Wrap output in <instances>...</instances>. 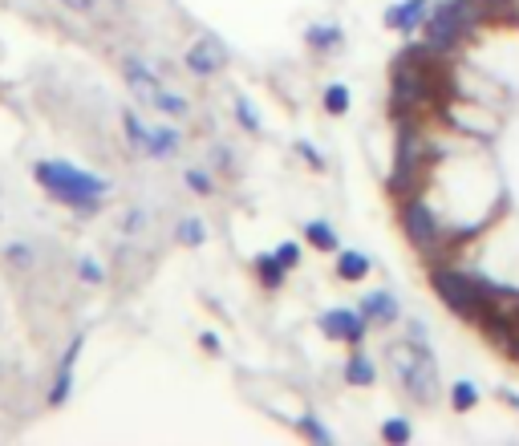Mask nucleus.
I'll return each mask as SVG.
<instances>
[{
  "label": "nucleus",
  "mask_w": 519,
  "mask_h": 446,
  "mask_svg": "<svg viewBox=\"0 0 519 446\" xmlns=\"http://www.w3.org/2000/svg\"><path fill=\"white\" fill-rule=\"evenodd\" d=\"M155 110H163L167 118H183L191 105H187V97L183 94H171V89H159L155 94Z\"/></svg>",
  "instance_id": "393cba45"
},
{
  "label": "nucleus",
  "mask_w": 519,
  "mask_h": 446,
  "mask_svg": "<svg viewBox=\"0 0 519 446\" xmlns=\"http://www.w3.org/2000/svg\"><path fill=\"white\" fill-rule=\"evenodd\" d=\"M122 228H126V231H138V228H142V211H138V207L126 211V223H122Z\"/></svg>",
  "instance_id": "2f4dec72"
},
{
  "label": "nucleus",
  "mask_w": 519,
  "mask_h": 446,
  "mask_svg": "<svg viewBox=\"0 0 519 446\" xmlns=\"http://www.w3.org/2000/svg\"><path fill=\"white\" fill-rule=\"evenodd\" d=\"M361 313L370 316V321H378V324H394L398 316H402V305H398L394 292L373 289V292H365V297H361Z\"/></svg>",
  "instance_id": "9b49d317"
},
{
  "label": "nucleus",
  "mask_w": 519,
  "mask_h": 446,
  "mask_svg": "<svg viewBox=\"0 0 519 446\" xmlns=\"http://www.w3.org/2000/svg\"><path fill=\"white\" fill-rule=\"evenodd\" d=\"M284 276H289V268L276 260V252H260V256H255V281L264 284V289H280Z\"/></svg>",
  "instance_id": "2eb2a0df"
},
{
  "label": "nucleus",
  "mask_w": 519,
  "mask_h": 446,
  "mask_svg": "<svg viewBox=\"0 0 519 446\" xmlns=\"http://www.w3.org/2000/svg\"><path fill=\"white\" fill-rule=\"evenodd\" d=\"M305 240H308V248H317V252H337V248H341L337 231L329 228L325 219H305Z\"/></svg>",
  "instance_id": "dca6fc26"
},
{
  "label": "nucleus",
  "mask_w": 519,
  "mask_h": 446,
  "mask_svg": "<svg viewBox=\"0 0 519 446\" xmlns=\"http://www.w3.org/2000/svg\"><path fill=\"white\" fill-rule=\"evenodd\" d=\"M297 155L305 158V163L313 166V171H325V158H321V150L313 147V142H305V139H300V142H297Z\"/></svg>",
  "instance_id": "c85d7f7f"
},
{
  "label": "nucleus",
  "mask_w": 519,
  "mask_h": 446,
  "mask_svg": "<svg viewBox=\"0 0 519 446\" xmlns=\"http://www.w3.org/2000/svg\"><path fill=\"white\" fill-rule=\"evenodd\" d=\"M402 231L418 252H431V248H439V240H442L439 215H434L431 203H423V199H410L402 207Z\"/></svg>",
  "instance_id": "39448f33"
},
{
  "label": "nucleus",
  "mask_w": 519,
  "mask_h": 446,
  "mask_svg": "<svg viewBox=\"0 0 519 446\" xmlns=\"http://www.w3.org/2000/svg\"><path fill=\"white\" fill-rule=\"evenodd\" d=\"M33 179L49 199L65 203L73 211H97V203L106 199V191H110V179L94 175L86 166L62 163V158H41L33 166Z\"/></svg>",
  "instance_id": "f257e3e1"
},
{
  "label": "nucleus",
  "mask_w": 519,
  "mask_h": 446,
  "mask_svg": "<svg viewBox=\"0 0 519 446\" xmlns=\"http://www.w3.org/2000/svg\"><path fill=\"white\" fill-rule=\"evenodd\" d=\"M4 252H9V260L21 264V268H29V264H33V248H29V244H9Z\"/></svg>",
  "instance_id": "c756f323"
},
{
  "label": "nucleus",
  "mask_w": 519,
  "mask_h": 446,
  "mask_svg": "<svg viewBox=\"0 0 519 446\" xmlns=\"http://www.w3.org/2000/svg\"><path fill=\"white\" fill-rule=\"evenodd\" d=\"M78 276L86 284H106V268H102L94 256H78Z\"/></svg>",
  "instance_id": "a878e982"
},
{
  "label": "nucleus",
  "mask_w": 519,
  "mask_h": 446,
  "mask_svg": "<svg viewBox=\"0 0 519 446\" xmlns=\"http://www.w3.org/2000/svg\"><path fill=\"white\" fill-rule=\"evenodd\" d=\"M122 73H126V81H130V89H134V97H138V102H150L155 105V94H159L163 89V81H159V73L150 70L146 62H142V57H122Z\"/></svg>",
  "instance_id": "1a4fd4ad"
},
{
  "label": "nucleus",
  "mask_w": 519,
  "mask_h": 446,
  "mask_svg": "<svg viewBox=\"0 0 519 446\" xmlns=\"http://www.w3.org/2000/svg\"><path fill=\"white\" fill-rule=\"evenodd\" d=\"M187 187H191L199 199H207V195L215 191V179L207 175V171H199V166H191V171H187Z\"/></svg>",
  "instance_id": "bb28decb"
},
{
  "label": "nucleus",
  "mask_w": 519,
  "mask_h": 446,
  "mask_svg": "<svg viewBox=\"0 0 519 446\" xmlns=\"http://www.w3.org/2000/svg\"><path fill=\"white\" fill-rule=\"evenodd\" d=\"M231 110H236V122L244 126L247 134H260V110H255V102H252V97L236 94V97H231Z\"/></svg>",
  "instance_id": "412c9836"
},
{
  "label": "nucleus",
  "mask_w": 519,
  "mask_h": 446,
  "mask_svg": "<svg viewBox=\"0 0 519 446\" xmlns=\"http://www.w3.org/2000/svg\"><path fill=\"white\" fill-rule=\"evenodd\" d=\"M450 406H455L458 414H471L479 406V385L471 382V377H458V382L450 385Z\"/></svg>",
  "instance_id": "aec40b11"
},
{
  "label": "nucleus",
  "mask_w": 519,
  "mask_h": 446,
  "mask_svg": "<svg viewBox=\"0 0 519 446\" xmlns=\"http://www.w3.org/2000/svg\"><path fill=\"white\" fill-rule=\"evenodd\" d=\"M426 17H431V0H398V4L386 9V29L414 33L418 25H426Z\"/></svg>",
  "instance_id": "9d476101"
},
{
  "label": "nucleus",
  "mask_w": 519,
  "mask_h": 446,
  "mask_svg": "<svg viewBox=\"0 0 519 446\" xmlns=\"http://www.w3.org/2000/svg\"><path fill=\"white\" fill-rule=\"evenodd\" d=\"M183 65L195 78H212V73H220L223 65H228V49H223L215 37H199V41L183 53Z\"/></svg>",
  "instance_id": "0eeeda50"
},
{
  "label": "nucleus",
  "mask_w": 519,
  "mask_h": 446,
  "mask_svg": "<svg viewBox=\"0 0 519 446\" xmlns=\"http://www.w3.org/2000/svg\"><path fill=\"white\" fill-rule=\"evenodd\" d=\"M297 430H300V434H305V438H313V442H321V446H329V442H333V430H329L325 422L317 418V414H305V418L297 422Z\"/></svg>",
  "instance_id": "b1692460"
},
{
  "label": "nucleus",
  "mask_w": 519,
  "mask_h": 446,
  "mask_svg": "<svg viewBox=\"0 0 519 446\" xmlns=\"http://www.w3.org/2000/svg\"><path fill=\"white\" fill-rule=\"evenodd\" d=\"M305 41H308V45H313V49L329 53V49H337V45H341V41H345V29H341V25H308Z\"/></svg>",
  "instance_id": "6ab92c4d"
},
{
  "label": "nucleus",
  "mask_w": 519,
  "mask_h": 446,
  "mask_svg": "<svg viewBox=\"0 0 519 446\" xmlns=\"http://www.w3.org/2000/svg\"><path fill=\"white\" fill-rule=\"evenodd\" d=\"M386 366L418 406H431L439 398V361H434L426 337H406V341L386 345Z\"/></svg>",
  "instance_id": "f03ea898"
},
{
  "label": "nucleus",
  "mask_w": 519,
  "mask_h": 446,
  "mask_svg": "<svg viewBox=\"0 0 519 446\" xmlns=\"http://www.w3.org/2000/svg\"><path fill=\"white\" fill-rule=\"evenodd\" d=\"M431 289L450 313H458L463 321H483L487 308L495 305L499 297H507L503 284H491V281H479V276H466V272H455V268H439L431 276Z\"/></svg>",
  "instance_id": "7ed1b4c3"
},
{
  "label": "nucleus",
  "mask_w": 519,
  "mask_h": 446,
  "mask_svg": "<svg viewBox=\"0 0 519 446\" xmlns=\"http://www.w3.org/2000/svg\"><path fill=\"white\" fill-rule=\"evenodd\" d=\"M475 25V0H439L426 17V45L434 53H450Z\"/></svg>",
  "instance_id": "20e7f679"
},
{
  "label": "nucleus",
  "mask_w": 519,
  "mask_h": 446,
  "mask_svg": "<svg viewBox=\"0 0 519 446\" xmlns=\"http://www.w3.org/2000/svg\"><path fill=\"white\" fill-rule=\"evenodd\" d=\"M345 382H349L353 390H370V385L378 382V366H373L370 353H361V349L349 353V361H345Z\"/></svg>",
  "instance_id": "f8f14e48"
},
{
  "label": "nucleus",
  "mask_w": 519,
  "mask_h": 446,
  "mask_svg": "<svg viewBox=\"0 0 519 446\" xmlns=\"http://www.w3.org/2000/svg\"><path fill=\"white\" fill-rule=\"evenodd\" d=\"M511 353H515V361H519V337H515V341H511Z\"/></svg>",
  "instance_id": "f704fd0d"
},
{
  "label": "nucleus",
  "mask_w": 519,
  "mask_h": 446,
  "mask_svg": "<svg viewBox=\"0 0 519 446\" xmlns=\"http://www.w3.org/2000/svg\"><path fill=\"white\" fill-rule=\"evenodd\" d=\"M199 345H203V349H207V353H220V337H215V332H203V337H199Z\"/></svg>",
  "instance_id": "473e14b6"
},
{
  "label": "nucleus",
  "mask_w": 519,
  "mask_h": 446,
  "mask_svg": "<svg viewBox=\"0 0 519 446\" xmlns=\"http://www.w3.org/2000/svg\"><path fill=\"white\" fill-rule=\"evenodd\" d=\"M175 240L183 248H203V244H207V223H203L199 215H183L175 223Z\"/></svg>",
  "instance_id": "f3484780"
},
{
  "label": "nucleus",
  "mask_w": 519,
  "mask_h": 446,
  "mask_svg": "<svg viewBox=\"0 0 519 446\" xmlns=\"http://www.w3.org/2000/svg\"><path fill=\"white\" fill-rule=\"evenodd\" d=\"M321 105H325V114H333V118L349 114V105H353L349 86H345V81H333V86H325V94H321Z\"/></svg>",
  "instance_id": "a211bd4d"
},
{
  "label": "nucleus",
  "mask_w": 519,
  "mask_h": 446,
  "mask_svg": "<svg viewBox=\"0 0 519 446\" xmlns=\"http://www.w3.org/2000/svg\"><path fill=\"white\" fill-rule=\"evenodd\" d=\"M370 272H373V260L365 252H353V248H341V252H337V276H341L345 284L365 281Z\"/></svg>",
  "instance_id": "ddd939ff"
},
{
  "label": "nucleus",
  "mask_w": 519,
  "mask_h": 446,
  "mask_svg": "<svg viewBox=\"0 0 519 446\" xmlns=\"http://www.w3.org/2000/svg\"><path fill=\"white\" fill-rule=\"evenodd\" d=\"M276 260H280L284 268H297V264H300V244H297V240H284V244L276 248Z\"/></svg>",
  "instance_id": "cd10ccee"
},
{
  "label": "nucleus",
  "mask_w": 519,
  "mask_h": 446,
  "mask_svg": "<svg viewBox=\"0 0 519 446\" xmlns=\"http://www.w3.org/2000/svg\"><path fill=\"white\" fill-rule=\"evenodd\" d=\"M81 349H86V332H78V337L65 345L62 361H57V377H54V385H49V406H65V402H70V394H73V374H78Z\"/></svg>",
  "instance_id": "6e6552de"
},
{
  "label": "nucleus",
  "mask_w": 519,
  "mask_h": 446,
  "mask_svg": "<svg viewBox=\"0 0 519 446\" xmlns=\"http://www.w3.org/2000/svg\"><path fill=\"white\" fill-rule=\"evenodd\" d=\"M487 4H511V0H487Z\"/></svg>",
  "instance_id": "c9c22d12"
},
{
  "label": "nucleus",
  "mask_w": 519,
  "mask_h": 446,
  "mask_svg": "<svg viewBox=\"0 0 519 446\" xmlns=\"http://www.w3.org/2000/svg\"><path fill=\"white\" fill-rule=\"evenodd\" d=\"M503 398H507V402H515V406H519V394H511V390H507V394H503Z\"/></svg>",
  "instance_id": "72a5a7b5"
},
{
  "label": "nucleus",
  "mask_w": 519,
  "mask_h": 446,
  "mask_svg": "<svg viewBox=\"0 0 519 446\" xmlns=\"http://www.w3.org/2000/svg\"><path fill=\"white\" fill-rule=\"evenodd\" d=\"M317 329L325 332L329 341H345V345H361L365 332H370V316L361 308H325L317 316Z\"/></svg>",
  "instance_id": "423d86ee"
},
{
  "label": "nucleus",
  "mask_w": 519,
  "mask_h": 446,
  "mask_svg": "<svg viewBox=\"0 0 519 446\" xmlns=\"http://www.w3.org/2000/svg\"><path fill=\"white\" fill-rule=\"evenodd\" d=\"M57 4H65V9H73V13H94L97 9V0H57Z\"/></svg>",
  "instance_id": "7c9ffc66"
},
{
  "label": "nucleus",
  "mask_w": 519,
  "mask_h": 446,
  "mask_svg": "<svg viewBox=\"0 0 519 446\" xmlns=\"http://www.w3.org/2000/svg\"><path fill=\"white\" fill-rule=\"evenodd\" d=\"M410 438H414L410 418H386V422H381V442H389V446H406Z\"/></svg>",
  "instance_id": "4be33fe9"
},
{
  "label": "nucleus",
  "mask_w": 519,
  "mask_h": 446,
  "mask_svg": "<svg viewBox=\"0 0 519 446\" xmlns=\"http://www.w3.org/2000/svg\"><path fill=\"white\" fill-rule=\"evenodd\" d=\"M122 130H126V139H130V147H146V139H150V126L142 122L134 110H122Z\"/></svg>",
  "instance_id": "5701e85b"
},
{
  "label": "nucleus",
  "mask_w": 519,
  "mask_h": 446,
  "mask_svg": "<svg viewBox=\"0 0 519 446\" xmlns=\"http://www.w3.org/2000/svg\"><path fill=\"white\" fill-rule=\"evenodd\" d=\"M142 150H146L150 158H171L179 150V130L175 126H150V139Z\"/></svg>",
  "instance_id": "4468645a"
}]
</instances>
